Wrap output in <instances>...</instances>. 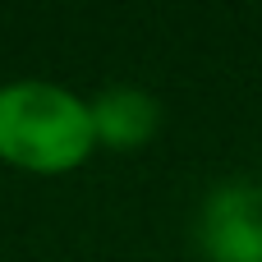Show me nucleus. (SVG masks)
I'll list each match as a JSON object with an SVG mask.
<instances>
[{
  "instance_id": "1",
  "label": "nucleus",
  "mask_w": 262,
  "mask_h": 262,
  "mask_svg": "<svg viewBox=\"0 0 262 262\" xmlns=\"http://www.w3.org/2000/svg\"><path fill=\"white\" fill-rule=\"evenodd\" d=\"M97 147L88 101L46 78L0 88V161L32 175H64Z\"/></svg>"
},
{
  "instance_id": "2",
  "label": "nucleus",
  "mask_w": 262,
  "mask_h": 262,
  "mask_svg": "<svg viewBox=\"0 0 262 262\" xmlns=\"http://www.w3.org/2000/svg\"><path fill=\"white\" fill-rule=\"evenodd\" d=\"M198 244L212 262H262V184H216L198 212Z\"/></svg>"
},
{
  "instance_id": "3",
  "label": "nucleus",
  "mask_w": 262,
  "mask_h": 262,
  "mask_svg": "<svg viewBox=\"0 0 262 262\" xmlns=\"http://www.w3.org/2000/svg\"><path fill=\"white\" fill-rule=\"evenodd\" d=\"M88 115H92L97 143L120 147V152L143 147L161 124V106L143 88H106L97 101H88Z\"/></svg>"
}]
</instances>
